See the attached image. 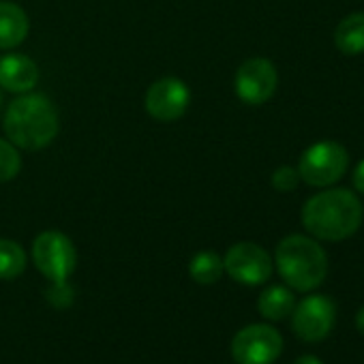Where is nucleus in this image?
I'll return each instance as SVG.
<instances>
[{
	"label": "nucleus",
	"mask_w": 364,
	"mask_h": 364,
	"mask_svg": "<svg viewBox=\"0 0 364 364\" xmlns=\"http://www.w3.org/2000/svg\"><path fill=\"white\" fill-rule=\"evenodd\" d=\"M298 182H300V173H298V169H294L289 165H281L272 173V187L281 193L294 191L298 187Z\"/></svg>",
	"instance_id": "obj_18"
},
{
	"label": "nucleus",
	"mask_w": 364,
	"mask_h": 364,
	"mask_svg": "<svg viewBox=\"0 0 364 364\" xmlns=\"http://www.w3.org/2000/svg\"><path fill=\"white\" fill-rule=\"evenodd\" d=\"M283 351V336L268 323H253L236 332L232 355L236 364H272Z\"/></svg>",
	"instance_id": "obj_6"
},
{
	"label": "nucleus",
	"mask_w": 364,
	"mask_h": 364,
	"mask_svg": "<svg viewBox=\"0 0 364 364\" xmlns=\"http://www.w3.org/2000/svg\"><path fill=\"white\" fill-rule=\"evenodd\" d=\"M355 328H358V332L364 336V306L358 311V315H355Z\"/></svg>",
	"instance_id": "obj_22"
},
{
	"label": "nucleus",
	"mask_w": 364,
	"mask_h": 364,
	"mask_svg": "<svg viewBox=\"0 0 364 364\" xmlns=\"http://www.w3.org/2000/svg\"><path fill=\"white\" fill-rule=\"evenodd\" d=\"M353 187H355L358 193L364 196V159H362V161L355 165V169H353Z\"/></svg>",
	"instance_id": "obj_20"
},
{
	"label": "nucleus",
	"mask_w": 364,
	"mask_h": 364,
	"mask_svg": "<svg viewBox=\"0 0 364 364\" xmlns=\"http://www.w3.org/2000/svg\"><path fill=\"white\" fill-rule=\"evenodd\" d=\"M191 101L187 84L178 77H163L146 92V109L159 122H173L185 116Z\"/></svg>",
	"instance_id": "obj_10"
},
{
	"label": "nucleus",
	"mask_w": 364,
	"mask_h": 364,
	"mask_svg": "<svg viewBox=\"0 0 364 364\" xmlns=\"http://www.w3.org/2000/svg\"><path fill=\"white\" fill-rule=\"evenodd\" d=\"M225 272L242 285H262L272 274V259L255 242H238L223 257Z\"/></svg>",
	"instance_id": "obj_8"
},
{
	"label": "nucleus",
	"mask_w": 364,
	"mask_h": 364,
	"mask_svg": "<svg viewBox=\"0 0 364 364\" xmlns=\"http://www.w3.org/2000/svg\"><path fill=\"white\" fill-rule=\"evenodd\" d=\"M5 133L11 144L24 150H41L58 135L54 103L39 92H24L5 112Z\"/></svg>",
	"instance_id": "obj_2"
},
{
	"label": "nucleus",
	"mask_w": 364,
	"mask_h": 364,
	"mask_svg": "<svg viewBox=\"0 0 364 364\" xmlns=\"http://www.w3.org/2000/svg\"><path fill=\"white\" fill-rule=\"evenodd\" d=\"M28 35V16L16 3H0V50L18 48Z\"/></svg>",
	"instance_id": "obj_12"
},
{
	"label": "nucleus",
	"mask_w": 364,
	"mask_h": 364,
	"mask_svg": "<svg viewBox=\"0 0 364 364\" xmlns=\"http://www.w3.org/2000/svg\"><path fill=\"white\" fill-rule=\"evenodd\" d=\"M334 46L345 56L364 54V14H349L334 31Z\"/></svg>",
	"instance_id": "obj_13"
},
{
	"label": "nucleus",
	"mask_w": 364,
	"mask_h": 364,
	"mask_svg": "<svg viewBox=\"0 0 364 364\" xmlns=\"http://www.w3.org/2000/svg\"><path fill=\"white\" fill-rule=\"evenodd\" d=\"M26 268V253L14 240H0V279H18Z\"/></svg>",
	"instance_id": "obj_16"
},
{
	"label": "nucleus",
	"mask_w": 364,
	"mask_h": 364,
	"mask_svg": "<svg viewBox=\"0 0 364 364\" xmlns=\"http://www.w3.org/2000/svg\"><path fill=\"white\" fill-rule=\"evenodd\" d=\"M277 270L296 291H313L328 274V257L321 245L309 236L291 234L277 245Z\"/></svg>",
	"instance_id": "obj_3"
},
{
	"label": "nucleus",
	"mask_w": 364,
	"mask_h": 364,
	"mask_svg": "<svg viewBox=\"0 0 364 364\" xmlns=\"http://www.w3.org/2000/svg\"><path fill=\"white\" fill-rule=\"evenodd\" d=\"M336 317V304L330 296H309L302 302H298L291 311V330L300 341L317 343L323 341Z\"/></svg>",
	"instance_id": "obj_7"
},
{
	"label": "nucleus",
	"mask_w": 364,
	"mask_h": 364,
	"mask_svg": "<svg viewBox=\"0 0 364 364\" xmlns=\"http://www.w3.org/2000/svg\"><path fill=\"white\" fill-rule=\"evenodd\" d=\"M33 262L50 283H56V281H67L73 274L77 253L71 238H67L63 232L50 230L35 238Z\"/></svg>",
	"instance_id": "obj_5"
},
{
	"label": "nucleus",
	"mask_w": 364,
	"mask_h": 364,
	"mask_svg": "<svg viewBox=\"0 0 364 364\" xmlns=\"http://www.w3.org/2000/svg\"><path fill=\"white\" fill-rule=\"evenodd\" d=\"M349 167L347 150L336 141H317L309 146L298 163L300 180L311 187H330L345 176Z\"/></svg>",
	"instance_id": "obj_4"
},
{
	"label": "nucleus",
	"mask_w": 364,
	"mask_h": 364,
	"mask_svg": "<svg viewBox=\"0 0 364 364\" xmlns=\"http://www.w3.org/2000/svg\"><path fill=\"white\" fill-rule=\"evenodd\" d=\"M294 306H296V298H294L291 289H287L283 285L266 287L257 300V311L262 313L264 319H270V321H281V319L289 317Z\"/></svg>",
	"instance_id": "obj_14"
},
{
	"label": "nucleus",
	"mask_w": 364,
	"mask_h": 364,
	"mask_svg": "<svg viewBox=\"0 0 364 364\" xmlns=\"http://www.w3.org/2000/svg\"><path fill=\"white\" fill-rule=\"evenodd\" d=\"M48 300L54 304V306H69L73 302V289L67 285V281H56L50 285L48 289Z\"/></svg>",
	"instance_id": "obj_19"
},
{
	"label": "nucleus",
	"mask_w": 364,
	"mask_h": 364,
	"mask_svg": "<svg viewBox=\"0 0 364 364\" xmlns=\"http://www.w3.org/2000/svg\"><path fill=\"white\" fill-rule=\"evenodd\" d=\"M22 169V159L16 144L0 139V182L14 180Z\"/></svg>",
	"instance_id": "obj_17"
},
{
	"label": "nucleus",
	"mask_w": 364,
	"mask_h": 364,
	"mask_svg": "<svg viewBox=\"0 0 364 364\" xmlns=\"http://www.w3.org/2000/svg\"><path fill=\"white\" fill-rule=\"evenodd\" d=\"M294 364H323V362L315 355H300Z\"/></svg>",
	"instance_id": "obj_21"
},
{
	"label": "nucleus",
	"mask_w": 364,
	"mask_h": 364,
	"mask_svg": "<svg viewBox=\"0 0 364 364\" xmlns=\"http://www.w3.org/2000/svg\"><path fill=\"white\" fill-rule=\"evenodd\" d=\"M364 219V208L347 189H328L313 196L302 208L304 230L326 242H341L353 236Z\"/></svg>",
	"instance_id": "obj_1"
},
{
	"label": "nucleus",
	"mask_w": 364,
	"mask_h": 364,
	"mask_svg": "<svg viewBox=\"0 0 364 364\" xmlns=\"http://www.w3.org/2000/svg\"><path fill=\"white\" fill-rule=\"evenodd\" d=\"M39 82V67L24 54L0 56V88L9 92H31Z\"/></svg>",
	"instance_id": "obj_11"
},
{
	"label": "nucleus",
	"mask_w": 364,
	"mask_h": 364,
	"mask_svg": "<svg viewBox=\"0 0 364 364\" xmlns=\"http://www.w3.org/2000/svg\"><path fill=\"white\" fill-rule=\"evenodd\" d=\"M223 272H225L223 257L215 251H200L198 255H193V259L189 264V274L200 285L217 283L223 277Z\"/></svg>",
	"instance_id": "obj_15"
},
{
	"label": "nucleus",
	"mask_w": 364,
	"mask_h": 364,
	"mask_svg": "<svg viewBox=\"0 0 364 364\" xmlns=\"http://www.w3.org/2000/svg\"><path fill=\"white\" fill-rule=\"evenodd\" d=\"M279 84L274 65L268 58H251L240 65L236 73V95L247 105L266 103Z\"/></svg>",
	"instance_id": "obj_9"
}]
</instances>
